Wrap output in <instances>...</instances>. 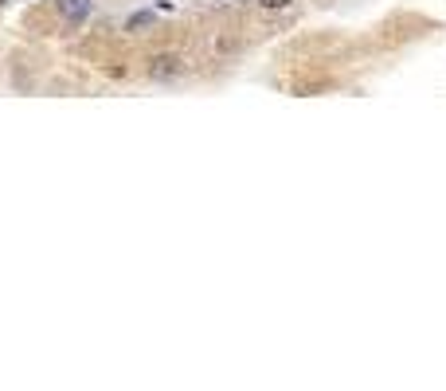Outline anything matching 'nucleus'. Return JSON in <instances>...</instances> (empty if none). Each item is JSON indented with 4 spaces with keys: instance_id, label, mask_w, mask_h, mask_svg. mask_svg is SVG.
<instances>
[{
    "instance_id": "7ed1b4c3",
    "label": "nucleus",
    "mask_w": 446,
    "mask_h": 391,
    "mask_svg": "<svg viewBox=\"0 0 446 391\" xmlns=\"http://www.w3.org/2000/svg\"><path fill=\"white\" fill-rule=\"evenodd\" d=\"M149 20H153L149 12H137V16H129V28H145Z\"/></svg>"
},
{
    "instance_id": "20e7f679",
    "label": "nucleus",
    "mask_w": 446,
    "mask_h": 391,
    "mask_svg": "<svg viewBox=\"0 0 446 391\" xmlns=\"http://www.w3.org/2000/svg\"><path fill=\"white\" fill-rule=\"evenodd\" d=\"M262 4H267V8H286L290 0H262Z\"/></svg>"
},
{
    "instance_id": "f257e3e1",
    "label": "nucleus",
    "mask_w": 446,
    "mask_h": 391,
    "mask_svg": "<svg viewBox=\"0 0 446 391\" xmlns=\"http://www.w3.org/2000/svg\"><path fill=\"white\" fill-rule=\"evenodd\" d=\"M59 12L67 24H82L90 16V0H59Z\"/></svg>"
},
{
    "instance_id": "f03ea898",
    "label": "nucleus",
    "mask_w": 446,
    "mask_h": 391,
    "mask_svg": "<svg viewBox=\"0 0 446 391\" xmlns=\"http://www.w3.org/2000/svg\"><path fill=\"white\" fill-rule=\"evenodd\" d=\"M177 71H180V59L177 55H157V59H153V67H149V75L165 82V78H172Z\"/></svg>"
},
{
    "instance_id": "39448f33",
    "label": "nucleus",
    "mask_w": 446,
    "mask_h": 391,
    "mask_svg": "<svg viewBox=\"0 0 446 391\" xmlns=\"http://www.w3.org/2000/svg\"><path fill=\"white\" fill-rule=\"evenodd\" d=\"M0 4H4V0H0Z\"/></svg>"
}]
</instances>
